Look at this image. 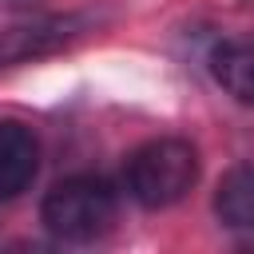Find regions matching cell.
<instances>
[{"label": "cell", "instance_id": "obj_5", "mask_svg": "<svg viewBox=\"0 0 254 254\" xmlns=\"http://www.w3.org/2000/svg\"><path fill=\"white\" fill-rule=\"evenodd\" d=\"M214 210L226 226L254 230V163H242L222 175L218 194H214Z\"/></svg>", "mask_w": 254, "mask_h": 254}, {"label": "cell", "instance_id": "obj_1", "mask_svg": "<svg viewBox=\"0 0 254 254\" xmlns=\"http://www.w3.org/2000/svg\"><path fill=\"white\" fill-rule=\"evenodd\" d=\"M127 190L139 206L163 210L179 202L198 179V155L187 139H151L127 159Z\"/></svg>", "mask_w": 254, "mask_h": 254}, {"label": "cell", "instance_id": "obj_7", "mask_svg": "<svg viewBox=\"0 0 254 254\" xmlns=\"http://www.w3.org/2000/svg\"><path fill=\"white\" fill-rule=\"evenodd\" d=\"M246 4H254V0H246Z\"/></svg>", "mask_w": 254, "mask_h": 254}, {"label": "cell", "instance_id": "obj_2", "mask_svg": "<svg viewBox=\"0 0 254 254\" xmlns=\"http://www.w3.org/2000/svg\"><path fill=\"white\" fill-rule=\"evenodd\" d=\"M40 218L56 238L91 242V238L107 234L111 222H115V190L103 179H91V175L64 179L48 190Z\"/></svg>", "mask_w": 254, "mask_h": 254}, {"label": "cell", "instance_id": "obj_6", "mask_svg": "<svg viewBox=\"0 0 254 254\" xmlns=\"http://www.w3.org/2000/svg\"><path fill=\"white\" fill-rule=\"evenodd\" d=\"M67 36V24H32V28H8L0 36V67L4 64H16V60H28L52 44H60Z\"/></svg>", "mask_w": 254, "mask_h": 254}, {"label": "cell", "instance_id": "obj_4", "mask_svg": "<svg viewBox=\"0 0 254 254\" xmlns=\"http://www.w3.org/2000/svg\"><path fill=\"white\" fill-rule=\"evenodd\" d=\"M214 79L246 107H254V36H238L214 48Z\"/></svg>", "mask_w": 254, "mask_h": 254}, {"label": "cell", "instance_id": "obj_3", "mask_svg": "<svg viewBox=\"0 0 254 254\" xmlns=\"http://www.w3.org/2000/svg\"><path fill=\"white\" fill-rule=\"evenodd\" d=\"M36 135L16 119H0V198H16L20 190H28V183L36 179Z\"/></svg>", "mask_w": 254, "mask_h": 254}]
</instances>
